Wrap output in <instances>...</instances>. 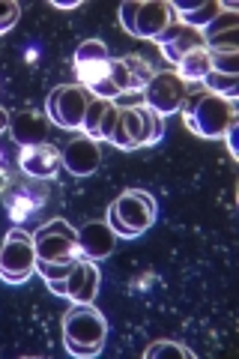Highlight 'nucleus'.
I'll return each instance as SVG.
<instances>
[{"mask_svg":"<svg viewBox=\"0 0 239 359\" xmlns=\"http://www.w3.org/2000/svg\"><path fill=\"white\" fill-rule=\"evenodd\" d=\"M108 339V320L93 302H75L63 314V344L78 359H93L102 353Z\"/></svg>","mask_w":239,"mask_h":359,"instance_id":"obj_1","label":"nucleus"},{"mask_svg":"<svg viewBox=\"0 0 239 359\" xmlns=\"http://www.w3.org/2000/svg\"><path fill=\"white\" fill-rule=\"evenodd\" d=\"M183 120L186 126L200 135V138H221L227 132L231 123H236V105L231 99H221L215 93H195V96H186L183 102Z\"/></svg>","mask_w":239,"mask_h":359,"instance_id":"obj_2","label":"nucleus"},{"mask_svg":"<svg viewBox=\"0 0 239 359\" xmlns=\"http://www.w3.org/2000/svg\"><path fill=\"white\" fill-rule=\"evenodd\" d=\"M156 222V198L144 189H126L114 204L108 207L111 231L123 240H135L144 231H150Z\"/></svg>","mask_w":239,"mask_h":359,"instance_id":"obj_3","label":"nucleus"},{"mask_svg":"<svg viewBox=\"0 0 239 359\" xmlns=\"http://www.w3.org/2000/svg\"><path fill=\"white\" fill-rule=\"evenodd\" d=\"M120 25L129 36L158 39L174 25V6L165 0H126L120 4Z\"/></svg>","mask_w":239,"mask_h":359,"instance_id":"obj_4","label":"nucleus"},{"mask_svg":"<svg viewBox=\"0 0 239 359\" xmlns=\"http://www.w3.org/2000/svg\"><path fill=\"white\" fill-rule=\"evenodd\" d=\"M36 273V249L27 231L13 228L0 245V282L6 285H25Z\"/></svg>","mask_w":239,"mask_h":359,"instance_id":"obj_5","label":"nucleus"},{"mask_svg":"<svg viewBox=\"0 0 239 359\" xmlns=\"http://www.w3.org/2000/svg\"><path fill=\"white\" fill-rule=\"evenodd\" d=\"M33 249H36V261H78L81 249H78V231H72L63 219H54L33 233Z\"/></svg>","mask_w":239,"mask_h":359,"instance_id":"obj_6","label":"nucleus"},{"mask_svg":"<svg viewBox=\"0 0 239 359\" xmlns=\"http://www.w3.org/2000/svg\"><path fill=\"white\" fill-rule=\"evenodd\" d=\"M87 90L78 84H60L48 93V102H45V117H48L54 126L60 129H81L84 123V111H87Z\"/></svg>","mask_w":239,"mask_h":359,"instance_id":"obj_7","label":"nucleus"},{"mask_svg":"<svg viewBox=\"0 0 239 359\" xmlns=\"http://www.w3.org/2000/svg\"><path fill=\"white\" fill-rule=\"evenodd\" d=\"M186 96H189V87L177 72H156L150 78V84L144 87V105L156 111L158 117L177 114L183 108Z\"/></svg>","mask_w":239,"mask_h":359,"instance_id":"obj_8","label":"nucleus"},{"mask_svg":"<svg viewBox=\"0 0 239 359\" xmlns=\"http://www.w3.org/2000/svg\"><path fill=\"white\" fill-rule=\"evenodd\" d=\"M60 159H63V168L72 177H90V174H96L99 165H102L99 141L87 138V135H84V138H75V141L66 144V150L60 153Z\"/></svg>","mask_w":239,"mask_h":359,"instance_id":"obj_9","label":"nucleus"},{"mask_svg":"<svg viewBox=\"0 0 239 359\" xmlns=\"http://www.w3.org/2000/svg\"><path fill=\"white\" fill-rule=\"evenodd\" d=\"M117 245V233L111 231L108 222H87L81 231H78V249H81L84 261H105Z\"/></svg>","mask_w":239,"mask_h":359,"instance_id":"obj_10","label":"nucleus"},{"mask_svg":"<svg viewBox=\"0 0 239 359\" xmlns=\"http://www.w3.org/2000/svg\"><path fill=\"white\" fill-rule=\"evenodd\" d=\"M9 132L18 147H36L48 135V117L36 114V111H15L9 114Z\"/></svg>","mask_w":239,"mask_h":359,"instance_id":"obj_11","label":"nucleus"},{"mask_svg":"<svg viewBox=\"0 0 239 359\" xmlns=\"http://www.w3.org/2000/svg\"><path fill=\"white\" fill-rule=\"evenodd\" d=\"M60 165H63L60 150H57L54 144H48V141L36 144V147H25V153H21V171L36 177V180L54 177L57 171H60Z\"/></svg>","mask_w":239,"mask_h":359,"instance_id":"obj_12","label":"nucleus"},{"mask_svg":"<svg viewBox=\"0 0 239 359\" xmlns=\"http://www.w3.org/2000/svg\"><path fill=\"white\" fill-rule=\"evenodd\" d=\"M158 42V48H162V54L170 60V63H179L186 57L189 51H195L203 45V36L198 30H191V27H183V25H170L162 36L156 39Z\"/></svg>","mask_w":239,"mask_h":359,"instance_id":"obj_13","label":"nucleus"},{"mask_svg":"<svg viewBox=\"0 0 239 359\" xmlns=\"http://www.w3.org/2000/svg\"><path fill=\"white\" fill-rule=\"evenodd\" d=\"M174 6V13L179 15V21H183V27H191V30H200L207 27L210 21L221 13L219 0H179V4H170Z\"/></svg>","mask_w":239,"mask_h":359,"instance_id":"obj_14","label":"nucleus"},{"mask_svg":"<svg viewBox=\"0 0 239 359\" xmlns=\"http://www.w3.org/2000/svg\"><path fill=\"white\" fill-rule=\"evenodd\" d=\"M177 75L183 78V81L189 84V81H203V78L210 75V69H212V63H210V51H207V45H200V48H195V51H189L183 60L177 63Z\"/></svg>","mask_w":239,"mask_h":359,"instance_id":"obj_15","label":"nucleus"},{"mask_svg":"<svg viewBox=\"0 0 239 359\" xmlns=\"http://www.w3.org/2000/svg\"><path fill=\"white\" fill-rule=\"evenodd\" d=\"M123 66H126V72H129V90L126 93H144V87L150 84V78L156 75L150 60L141 57V54H129V57H123Z\"/></svg>","mask_w":239,"mask_h":359,"instance_id":"obj_16","label":"nucleus"},{"mask_svg":"<svg viewBox=\"0 0 239 359\" xmlns=\"http://www.w3.org/2000/svg\"><path fill=\"white\" fill-rule=\"evenodd\" d=\"M203 84H207V93L231 99V102H236V96H239V78L236 75H221V72L210 69V75L203 78Z\"/></svg>","mask_w":239,"mask_h":359,"instance_id":"obj_17","label":"nucleus"},{"mask_svg":"<svg viewBox=\"0 0 239 359\" xmlns=\"http://www.w3.org/2000/svg\"><path fill=\"white\" fill-rule=\"evenodd\" d=\"M111 99H90L87 102V111H84V123H81V129L87 138H93L99 141V126H102V117H105V108H108Z\"/></svg>","mask_w":239,"mask_h":359,"instance_id":"obj_18","label":"nucleus"},{"mask_svg":"<svg viewBox=\"0 0 239 359\" xmlns=\"http://www.w3.org/2000/svg\"><path fill=\"white\" fill-rule=\"evenodd\" d=\"M108 45L102 39H84L81 45L75 48V66L81 63H96V60H108Z\"/></svg>","mask_w":239,"mask_h":359,"instance_id":"obj_19","label":"nucleus"},{"mask_svg":"<svg viewBox=\"0 0 239 359\" xmlns=\"http://www.w3.org/2000/svg\"><path fill=\"white\" fill-rule=\"evenodd\" d=\"M231 30H239V18H236V13H219L207 27H203V42H207V39H215V36H221V33H231Z\"/></svg>","mask_w":239,"mask_h":359,"instance_id":"obj_20","label":"nucleus"},{"mask_svg":"<svg viewBox=\"0 0 239 359\" xmlns=\"http://www.w3.org/2000/svg\"><path fill=\"white\" fill-rule=\"evenodd\" d=\"M81 261V257H78ZM78 261H36V273L45 282H54V278H66L75 269Z\"/></svg>","mask_w":239,"mask_h":359,"instance_id":"obj_21","label":"nucleus"},{"mask_svg":"<svg viewBox=\"0 0 239 359\" xmlns=\"http://www.w3.org/2000/svg\"><path fill=\"white\" fill-rule=\"evenodd\" d=\"M96 294H99V269H96V264H93V261H90L87 278H84V285H81V290L75 294V299H72V302H93V299H96Z\"/></svg>","mask_w":239,"mask_h":359,"instance_id":"obj_22","label":"nucleus"},{"mask_svg":"<svg viewBox=\"0 0 239 359\" xmlns=\"http://www.w3.org/2000/svg\"><path fill=\"white\" fill-rule=\"evenodd\" d=\"M18 15H21V6L15 4V0H0V36L15 27Z\"/></svg>","mask_w":239,"mask_h":359,"instance_id":"obj_23","label":"nucleus"},{"mask_svg":"<svg viewBox=\"0 0 239 359\" xmlns=\"http://www.w3.org/2000/svg\"><path fill=\"white\" fill-rule=\"evenodd\" d=\"M210 63H212V72L236 75L239 72V51L236 54H210Z\"/></svg>","mask_w":239,"mask_h":359,"instance_id":"obj_24","label":"nucleus"},{"mask_svg":"<svg viewBox=\"0 0 239 359\" xmlns=\"http://www.w3.org/2000/svg\"><path fill=\"white\" fill-rule=\"evenodd\" d=\"M144 356L146 359H158V356H179V359H186L189 351H183V344H174V341H156Z\"/></svg>","mask_w":239,"mask_h":359,"instance_id":"obj_25","label":"nucleus"},{"mask_svg":"<svg viewBox=\"0 0 239 359\" xmlns=\"http://www.w3.org/2000/svg\"><path fill=\"white\" fill-rule=\"evenodd\" d=\"M117 117H120V108L114 102H108L105 117H102V126H99V141H108V135L114 132V126H117Z\"/></svg>","mask_w":239,"mask_h":359,"instance_id":"obj_26","label":"nucleus"},{"mask_svg":"<svg viewBox=\"0 0 239 359\" xmlns=\"http://www.w3.org/2000/svg\"><path fill=\"white\" fill-rule=\"evenodd\" d=\"M111 81H114V87H117L120 93H126L129 90V72H126V66H123V60L111 57Z\"/></svg>","mask_w":239,"mask_h":359,"instance_id":"obj_27","label":"nucleus"},{"mask_svg":"<svg viewBox=\"0 0 239 359\" xmlns=\"http://www.w3.org/2000/svg\"><path fill=\"white\" fill-rule=\"evenodd\" d=\"M117 108H135V105H144V93H120L117 102H114Z\"/></svg>","mask_w":239,"mask_h":359,"instance_id":"obj_28","label":"nucleus"},{"mask_svg":"<svg viewBox=\"0 0 239 359\" xmlns=\"http://www.w3.org/2000/svg\"><path fill=\"white\" fill-rule=\"evenodd\" d=\"M236 132H239V123H231V126H227V132L221 135V138L227 141V150H231L233 159H239V150H236Z\"/></svg>","mask_w":239,"mask_h":359,"instance_id":"obj_29","label":"nucleus"},{"mask_svg":"<svg viewBox=\"0 0 239 359\" xmlns=\"http://www.w3.org/2000/svg\"><path fill=\"white\" fill-rule=\"evenodd\" d=\"M57 9H78L81 6V0H54Z\"/></svg>","mask_w":239,"mask_h":359,"instance_id":"obj_30","label":"nucleus"},{"mask_svg":"<svg viewBox=\"0 0 239 359\" xmlns=\"http://www.w3.org/2000/svg\"><path fill=\"white\" fill-rule=\"evenodd\" d=\"M6 129H9V111L0 108V132H6Z\"/></svg>","mask_w":239,"mask_h":359,"instance_id":"obj_31","label":"nucleus"}]
</instances>
